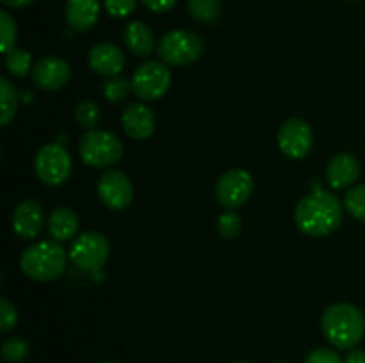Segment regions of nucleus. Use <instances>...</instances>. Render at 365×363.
Instances as JSON below:
<instances>
[{
	"label": "nucleus",
	"instance_id": "f257e3e1",
	"mask_svg": "<svg viewBox=\"0 0 365 363\" xmlns=\"http://www.w3.org/2000/svg\"><path fill=\"white\" fill-rule=\"evenodd\" d=\"M344 203L335 194L317 191L299 199L294 209V223L310 237H327L342 224Z\"/></svg>",
	"mask_w": 365,
	"mask_h": 363
},
{
	"label": "nucleus",
	"instance_id": "f03ea898",
	"mask_svg": "<svg viewBox=\"0 0 365 363\" xmlns=\"http://www.w3.org/2000/svg\"><path fill=\"white\" fill-rule=\"evenodd\" d=\"M321 330L334 347L351 351L365 337V315L351 302H335L323 312Z\"/></svg>",
	"mask_w": 365,
	"mask_h": 363
},
{
	"label": "nucleus",
	"instance_id": "7ed1b4c3",
	"mask_svg": "<svg viewBox=\"0 0 365 363\" xmlns=\"http://www.w3.org/2000/svg\"><path fill=\"white\" fill-rule=\"evenodd\" d=\"M66 251L57 241H41L29 246L20 256L21 273L34 281L48 283L61 278L66 270Z\"/></svg>",
	"mask_w": 365,
	"mask_h": 363
},
{
	"label": "nucleus",
	"instance_id": "20e7f679",
	"mask_svg": "<svg viewBox=\"0 0 365 363\" xmlns=\"http://www.w3.org/2000/svg\"><path fill=\"white\" fill-rule=\"evenodd\" d=\"M205 45L196 32L175 28L166 32L157 43V53L168 66H185L202 57Z\"/></svg>",
	"mask_w": 365,
	"mask_h": 363
},
{
	"label": "nucleus",
	"instance_id": "39448f33",
	"mask_svg": "<svg viewBox=\"0 0 365 363\" xmlns=\"http://www.w3.org/2000/svg\"><path fill=\"white\" fill-rule=\"evenodd\" d=\"M78 153L86 166L110 167L123 157V142L107 130H88L78 141Z\"/></svg>",
	"mask_w": 365,
	"mask_h": 363
},
{
	"label": "nucleus",
	"instance_id": "423d86ee",
	"mask_svg": "<svg viewBox=\"0 0 365 363\" xmlns=\"http://www.w3.org/2000/svg\"><path fill=\"white\" fill-rule=\"evenodd\" d=\"M110 256L109 238L100 231H84L73 238L70 248V260L84 273H96L107 263Z\"/></svg>",
	"mask_w": 365,
	"mask_h": 363
},
{
	"label": "nucleus",
	"instance_id": "0eeeda50",
	"mask_svg": "<svg viewBox=\"0 0 365 363\" xmlns=\"http://www.w3.org/2000/svg\"><path fill=\"white\" fill-rule=\"evenodd\" d=\"M73 162L64 146L57 142L41 146L34 157L36 177L50 187H59L71 177Z\"/></svg>",
	"mask_w": 365,
	"mask_h": 363
},
{
	"label": "nucleus",
	"instance_id": "6e6552de",
	"mask_svg": "<svg viewBox=\"0 0 365 363\" xmlns=\"http://www.w3.org/2000/svg\"><path fill=\"white\" fill-rule=\"evenodd\" d=\"M132 93L143 102H155L160 100L171 85V70L168 64L157 60H146L135 68L130 78Z\"/></svg>",
	"mask_w": 365,
	"mask_h": 363
},
{
	"label": "nucleus",
	"instance_id": "1a4fd4ad",
	"mask_svg": "<svg viewBox=\"0 0 365 363\" xmlns=\"http://www.w3.org/2000/svg\"><path fill=\"white\" fill-rule=\"evenodd\" d=\"M253 187H255V184H253L252 174L246 169L235 167V169L221 174L220 180L216 182V187H214V196L221 206H225L227 210H234L245 205L252 198Z\"/></svg>",
	"mask_w": 365,
	"mask_h": 363
},
{
	"label": "nucleus",
	"instance_id": "9d476101",
	"mask_svg": "<svg viewBox=\"0 0 365 363\" xmlns=\"http://www.w3.org/2000/svg\"><path fill=\"white\" fill-rule=\"evenodd\" d=\"M278 146L289 159H305L312 152L314 146L312 127L302 117H291V120L284 121L278 130Z\"/></svg>",
	"mask_w": 365,
	"mask_h": 363
},
{
	"label": "nucleus",
	"instance_id": "9b49d317",
	"mask_svg": "<svg viewBox=\"0 0 365 363\" xmlns=\"http://www.w3.org/2000/svg\"><path fill=\"white\" fill-rule=\"evenodd\" d=\"M98 198L107 209L125 210L134 199V185L132 180L120 169H107L96 184Z\"/></svg>",
	"mask_w": 365,
	"mask_h": 363
},
{
	"label": "nucleus",
	"instance_id": "f8f14e48",
	"mask_svg": "<svg viewBox=\"0 0 365 363\" xmlns=\"http://www.w3.org/2000/svg\"><path fill=\"white\" fill-rule=\"evenodd\" d=\"M32 82L45 91L63 89L71 78V68L63 57H43L32 68Z\"/></svg>",
	"mask_w": 365,
	"mask_h": 363
},
{
	"label": "nucleus",
	"instance_id": "ddd939ff",
	"mask_svg": "<svg viewBox=\"0 0 365 363\" xmlns=\"http://www.w3.org/2000/svg\"><path fill=\"white\" fill-rule=\"evenodd\" d=\"M121 125H123L125 134L134 141H145L150 139L155 132L157 120L153 110L143 102L128 103L121 114Z\"/></svg>",
	"mask_w": 365,
	"mask_h": 363
},
{
	"label": "nucleus",
	"instance_id": "4468645a",
	"mask_svg": "<svg viewBox=\"0 0 365 363\" xmlns=\"http://www.w3.org/2000/svg\"><path fill=\"white\" fill-rule=\"evenodd\" d=\"M14 233L20 238H36L43 230L45 224V212L38 199L27 198L13 210L11 217Z\"/></svg>",
	"mask_w": 365,
	"mask_h": 363
},
{
	"label": "nucleus",
	"instance_id": "2eb2a0df",
	"mask_svg": "<svg viewBox=\"0 0 365 363\" xmlns=\"http://www.w3.org/2000/svg\"><path fill=\"white\" fill-rule=\"evenodd\" d=\"M88 64L96 75L102 77H118L125 68V53L114 43H96L88 56Z\"/></svg>",
	"mask_w": 365,
	"mask_h": 363
},
{
	"label": "nucleus",
	"instance_id": "dca6fc26",
	"mask_svg": "<svg viewBox=\"0 0 365 363\" xmlns=\"http://www.w3.org/2000/svg\"><path fill=\"white\" fill-rule=\"evenodd\" d=\"M360 177V162L351 153H337L327 164V180L334 189L351 187Z\"/></svg>",
	"mask_w": 365,
	"mask_h": 363
},
{
	"label": "nucleus",
	"instance_id": "f3484780",
	"mask_svg": "<svg viewBox=\"0 0 365 363\" xmlns=\"http://www.w3.org/2000/svg\"><path fill=\"white\" fill-rule=\"evenodd\" d=\"M100 18V0H66V21L77 32H88Z\"/></svg>",
	"mask_w": 365,
	"mask_h": 363
},
{
	"label": "nucleus",
	"instance_id": "a211bd4d",
	"mask_svg": "<svg viewBox=\"0 0 365 363\" xmlns=\"http://www.w3.org/2000/svg\"><path fill=\"white\" fill-rule=\"evenodd\" d=\"M123 41L127 45V48L130 50V53L138 57H148L152 56L153 50H155L157 41L155 34L150 28V25H146L145 21H130V23L125 27L123 31Z\"/></svg>",
	"mask_w": 365,
	"mask_h": 363
},
{
	"label": "nucleus",
	"instance_id": "6ab92c4d",
	"mask_svg": "<svg viewBox=\"0 0 365 363\" xmlns=\"http://www.w3.org/2000/svg\"><path fill=\"white\" fill-rule=\"evenodd\" d=\"M48 233L53 241L68 242L77 235L78 231V217L68 206H57L48 216Z\"/></svg>",
	"mask_w": 365,
	"mask_h": 363
},
{
	"label": "nucleus",
	"instance_id": "aec40b11",
	"mask_svg": "<svg viewBox=\"0 0 365 363\" xmlns=\"http://www.w3.org/2000/svg\"><path fill=\"white\" fill-rule=\"evenodd\" d=\"M0 125L7 127L18 109V93L7 77L0 78Z\"/></svg>",
	"mask_w": 365,
	"mask_h": 363
},
{
	"label": "nucleus",
	"instance_id": "412c9836",
	"mask_svg": "<svg viewBox=\"0 0 365 363\" xmlns=\"http://www.w3.org/2000/svg\"><path fill=\"white\" fill-rule=\"evenodd\" d=\"M187 9L200 23H214L221 16V0H187Z\"/></svg>",
	"mask_w": 365,
	"mask_h": 363
},
{
	"label": "nucleus",
	"instance_id": "4be33fe9",
	"mask_svg": "<svg viewBox=\"0 0 365 363\" xmlns=\"http://www.w3.org/2000/svg\"><path fill=\"white\" fill-rule=\"evenodd\" d=\"M6 68L14 77H27L32 71V56L24 48H13L6 53Z\"/></svg>",
	"mask_w": 365,
	"mask_h": 363
},
{
	"label": "nucleus",
	"instance_id": "5701e85b",
	"mask_svg": "<svg viewBox=\"0 0 365 363\" xmlns=\"http://www.w3.org/2000/svg\"><path fill=\"white\" fill-rule=\"evenodd\" d=\"M344 209L353 219L365 223V184L355 185L346 192Z\"/></svg>",
	"mask_w": 365,
	"mask_h": 363
},
{
	"label": "nucleus",
	"instance_id": "b1692460",
	"mask_svg": "<svg viewBox=\"0 0 365 363\" xmlns=\"http://www.w3.org/2000/svg\"><path fill=\"white\" fill-rule=\"evenodd\" d=\"M132 91V82L125 77H110L102 84V93L109 103L123 102Z\"/></svg>",
	"mask_w": 365,
	"mask_h": 363
},
{
	"label": "nucleus",
	"instance_id": "393cba45",
	"mask_svg": "<svg viewBox=\"0 0 365 363\" xmlns=\"http://www.w3.org/2000/svg\"><path fill=\"white\" fill-rule=\"evenodd\" d=\"M217 233L221 235L227 241H234L239 237V233L242 231V219L237 212L234 210H225L216 221Z\"/></svg>",
	"mask_w": 365,
	"mask_h": 363
},
{
	"label": "nucleus",
	"instance_id": "a878e982",
	"mask_svg": "<svg viewBox=\"0 0 365 363\" xmlns=\"http://www.w3.org/2000/svg\"><path fill=\"white\" fill-rule=\"evenodd\" d=\"M29 342L21 337H11L2 342V358L7 363H21L29 356Z\"/></svg>",
	"mask_w": 365,
	"mask_h": 363
},
{
	"label": "nucleus",
	"instance_id": "bb28decb",
	"mask_svg": "<svg viewBox=\"0 0 365 363\" xmlns=\"http://www.w3.org/2000/svg\"><path fill=\"white\" fill-rule=\"evenodd\" d=\"M100 107L96 105L91 100H82L77 107H75V120L81 127H84L86 130H95L96 125L100 123Z\"/></svg>",
	"mask_w": 365,
	"mask_h": 363
},
{
	"label": "nucleus",
	"instance_id": "cd10ccee",
	"mask_svg": "<svg viewBox=\"0 0 365 363\" xmlns=\"http://www.w3.org/2000/svg\"><path fill=\"white\" fill-rule=\"evenodd\" d=\"M0 36H2V52L7 53L11 52L13 48H16L14 46V43H16V38H18V27H16V21H14V18L11 16L7 11H2L0 13Z\"/></svg>",
	"mask_w": 365,
	"mask_h": 363
},
{
	"label": "nucleus",
	"instance_id": "c85d7f7f",
	"mask_svg": "<svg viewBox=\"0 0 365 363\" xmlns=\"http://www.w3.org/2000/svg\"><path fill=\"white\" fill-rule=\"evenodd\" d=\"M18 322V312L7 298H0V331L9 333Z\"/></svg>",
	"mask_w": 365,
	"mask_h": 363
},
{
	"label": "nucleus",
	"instance_id": "c756f323",
	"mask_svg": "<svg viewBox=\"0 0 365 363\" xmlns=\"http://www.w3.org/2000/svg\"><path fill=\"white\" fill-rule=\"evenodd\" d=\"M106 11L113 18H127L138 7V0H103Z\"/></svg>",
	"mask_w": 365,
	"mask_h": 363
},
{
	"label": "nucleus",
	"instance_id": "7c9ffc66",
	"mask_svg": "<svg viewBox=\"0 0 365 363\" xmlns=\"http://www.w3.org/2000/svg\"><path fill=\"white\" fill-rule=\"evenodd\" d=\"M303 363H344V359L339 356V352H335L334 349L328 347H319L314 349L307 354V358L303 359Z\"/></svg>",
	"mask_w": 365,
	"mask_h": 363
},
{
	"label": "nucleus",
	"instance_id": "2f4dec72",
	"mask_svg": "<svg viewBox=\"0 0 365 363\" xmlns=\"http://www.w3.org/2000/svg\"><path fill=\"white\" fill-rule=\"evenodd\" d=\"M141 2L152 13H168L177 6V0H141Z\"/></svg>",
	"mask_w": 365,
	"mask_h": 363
},
{
	"label": "nucleus",
	"instance_id": "473e14b6",
	"mask_svg": "<svg viewBox=\"0 0 365 363\" xmlns=\"http://www.w3.org/2000/svg\"><path fill=\"white\" fill-rule=\"evenodd\" d=\"M344 363H365V351L364 349H351L344 356Z\"/></svg>",
	"mask_w": 365,
	"mask_h": 363
},
{
	"label": "nucleus",
	"instance_id": "72a5a7b5",
	"mask_svg": "<svg viewBox=\"0 0 365 363\" xmlns=\"http://www.w3.org/2000/svg\"><path fill=\"white\" fill-rule=\"evenodd\" d=\"M6 7H11V9H24V7L31 6L34 0H0Z\"/></svg>",
	"mask_w": 365,
	"mask_h": 363
},
{
	"label": "nucleus",
	"instance_id": "f704fd0d",
	"mask_svg": "<svg viewBox=\"0 0 365 363\" xmlns=\"http://www.w3.org/2000/svg\"><path fill=\"white\" fill-rule=\"evenodd\" d=\"M234 363H250V362H246V359H237V362H234Z\"/></svg>",
	"mask_w": 365,
	"mask_h": 363
},
{
	"label": "nucleus",
	"instance_id": "c9c22d12",
	"mask_svg": "<svg viewBox=\"0 0 365 363\" xmlns=\"http://www.w3.org/2000/svg\"><path fill=\"white\" fill-rule=\"evenodd\" d=\"M348 2H360V0H348Z\"/></svg>",
	"mask_w": 365,
	"mask_h": 363
},
{
	"label": "nucleus",
	"instance_id": "e433bc0d",
	"mask_svg": "<svg viewBox=\"0 0 365 363\" xmlns=\"http://www.w3.org/2000/svg\"><path fill=\"white\" fill-rule=\"evenodd\" d=\"M102 363H118V362H102Z\"/></svg>",
	"mask_w": 365,
	"mask_h": 363
},
{
	"label": "nucleus",
	"instance_id": "4c0bfd02",
	"mask_svg": "<svg viewBox=\"0 0 365 363\" xmlns=\"http://www.w3.org/2000/svg\"><path fill=\"white\" fill-rule=\"evenodd\" d=\"M277 363H289V362H277Z\"/></svg>",
	"mask_w": 365,
	"mask_h": 363
}]
</instances>
